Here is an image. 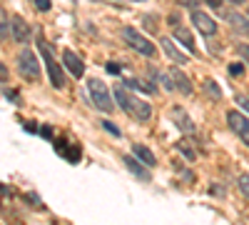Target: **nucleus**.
Segmentation results:
<instances>
[{
	"mask_svg": "<svg viewBox=\"0 0 249 225\" xmlns=\"http://www.w3.org/2000/svg\"><path fill=\"white\" fill-rule=\"evenodd\" d=\"M230 73H232V75H242V73H244V65H239V63H237V65H232V68H230Z\"/></svg>",
	"mask_w": 249,
	"mask_h": 225,
	"instance_id": "obj_28",
	"label": "nucleus"
},
{
	"mask_svg": "<svg viewBox=\"0 0 249 225\" xmlns=\"http://www.w3.org/2000/svg\"><path fill=\"white\" fill-rule=\"evenodd\" d=\"M105 70H107V73H112V75H117V73H120V65H117V63H107V65H105Z\"/></svg>",
	"mask_w": 249,
	"mask_h": 225,
	"instance_id": "obj_25",
	"label": "nucleus"
},
{
	"mask_svg": "<svg viewBox=\"0 0 249 225\" xmlns=\"http://www.w3.org/2000/svg\"><path fill=\"white\" fill-rule=\"evenodd\" d=\"M40 133H43V135H45V138H50V135H53V130H50V128H48V125H43V130H40Z\"/></svg>",
	"mask_w": 249,
	"mask_h": 225,
	"instance_id": "obj_32",
	"label": "nucleus"
},
{
	"mask_svg": "<svg viewBox=\"0 0 249 225\" xmlns=\"http://www.w3.org/2000/svg\"><path fill=\"white\" fill-rule=\"evenodd\" d=\"M192 23H195V28H197L202 35H207V38L217 33V23H214V20L207 15V13H202V10H195V13H192Z\"/></svg>",
	"mask_w": 249,
	"mask_h": 225,
	"instance_id": "obj_7",
	"label": "nucleus"
},
{
	"mask_svg": "<svg viewBox=\"0 0 249 225\" xmlns=\"http://www.w3.org/2000/svg\"><path fill=\"white\" fill-rule=\"evenodd\" d=\"M62 63H65V70H68L72 78H82V73H85L82 60H80L72 50H65V53H62Z\"/></svg>",
	"mask_w": 249,
	"mask_h": 225,
	"instance_id": "obj_8",
	"label": "nucleus"
},
{
	"mask_svg": "<svg viewBox=\"0 0 249 225\" xmlns=\"http://www.w3.org/2000/svg\"><path fill=\"white\" fill-rule=\"evenodd\" d=\"M13 38H15V43H28L30 40V28L23 18H13Z\"/></svg>",
	"mask_w": 249,
	"mask_h": 225,
	"instance_id": "obj_10",
	"label": "nucleus"
},
{
	"mask_svg": "<svg viewBox=\"0 0 249 225\" xmlns=\"http://www.w3.org/2000/svg\"><path fill=\"white\" fill-rule=\"evenodd\" d=\"M122 38H124V43H127L132 50H137L140 55H144V58H155V45H152L144 35H140L135 28H127V25H124V28H122Z\"/></svg>",
	"mask_w": 249,
	"mask_h": 225,
	"instance_id": "obj_5",
	"label": "nucleus"
},
{
	"mask_svg": "<svg viewBox=\"0 0 249 225\" xmlns=\"http://www.w3.org/2000/svg\"><path fill=\"white\" fill-rule=\"evenodd\" d=\"M172 118L177 120V128H179V130H184V133H195V123L190 120V115H187L182 108H175V110H172Z\"/></svg>",
	"mask_w": 249,
	"mask_h": 225,
	"instance_id": "obj_11",
	"label": "nucleus"
},
{
	"mask_svg": "<svg viewBox=\"0 0 249 225\" xmlns=\"http://www.w3.org/2000/svg\"><path fill=\"white\" fill-rule=\"evenodd\" d=\"M10 28H13V20H8V13L3 10V13H0V35H3V40H8Z\"/></svg>",
	"mask_w": 249,
	"mask_h": 225,
	"instance_id": "obj_19",
	"label": "nucleus"
},
{
	"mask_svg": "<svg viewBox=\"0 0 249 225\" xmlns=\"http://www.w3.org/2000/svg\"><path fill=\"white\" fill-rule=\"evenodd\" d=\"M177 148H179V153H182V155H184L187 160H190V163L195 160V150H192V148H187L184 143H177Z\"/></svg>",
	"mask_w": 249,
	"mask_h": 225,
	"instance_id": "obj_21",
	"label": "nucleus"
},
{
	"mask_svg": "<svg viewBox=\"0 0 249 225\" xmlns=\"http://www.w3.org/2000/svg\"><path fill=\"white\" fill-rule=\"evenodd\" d=\"M112 3H130V0H112ZM135 3H142V0H135Z\"/></svg>",
	"mask_w": 249,
	"mask_h": 225,
	"instance_id": "obj_33",
	"label": "nucleus"
},
{
	"mask_svg": "<svg viewBox=\"0 0 249 225\" xmlns=\"http://www.w3.org/2000/svg\"><path fill=\"white\" fill-rule=\"evenodd\" d=\"M177 3L184 8H197V0H177Z\"/></svg>",
	"mask_w": 249,
	"mask_h": 225,
	"instance_id": "obj_27",
	"label": "nucleus"
},
{
	"mask_svg": "<svg viewBox=\"0 0 249 225\" xmlns=\"http://www.w3.org/2000/svg\"><path fill=\"white\" fill-rule=\"evenodd\" d=\"M37 45H40V53H43V60H45V68H48V75H50L53 88L62 90V88H65V75H62L60 65L55 63V58H53V48H48V43H45L43 38L37 40Z\"/></svg>",
	"mask_w": 249,
	"mask_h": 225,
	"instance_id": "obj_3",
	"label": "nucleus"
},
{
	"mask_svg": "<svg viewBox=\"0 0 249 225\" xmlns=\"http://www.w3.org/2000/svg\"><path fill=\"white\" fill-rule=\"evenodd\" d=\"M237 185H239V193H242L244 198H249V175H242Z\"/></svg>",
	"mask_w": 249,
	"mask_h": 225,
	"instance_id": "obj_20",
	"label": "nucleus"
},
{
	"mask_svg": "<svg viewBox=\"0 0 249 225\" xmlns=\"http://www.w3.org/2000/svg\"><path fill=\"white\" fill-rule=\"evenodd\" d=\"M0 73H3V83H8V68H5V63L0 65Z\"/></svg>",
	"mask_w": 249,
	"mask_h": 225,
	"instance_id": "obj_30",
	"label": "nucleus"
},
{
	"mask_svg": "<svg viewBox=\"0 0 249 225\" xmlns=\"http://www.w3.org/2000/svg\"><path fill=\"white\" fill-rule=\"evenodd\" d=\"M88 93H90V100L95 103V108H97V110H102V113H112L115 103H112L110 90H107V85L102 83V80L90 78V83H88Z\"/></svg>",
	"mask_w": 249,
	"mask_h": 225,
	"instance_id": "obj_2",
	"label": "nucleus"
},
{
	"mask_svg": "<svg viewBox=\"0 0 249 225\" xmlns=\"http://www.w3.org/2000/svg\"><path fill=\"white\" fill-rule=\"evenodd\" d=\"M35 8H37V10H43V13L50 10V0H35Z\"/></svg>",
	"mask_w": 249,
	"mask_h": 225,
	"instance_id": "obj_24",
	"label": "nucleus"
},
{
	"mask_svg": "<svg viewBox=\"0 0 249 225\" xmlns=\"http://www.w3.org/2000/svg\"><path fill=\"white\" fill-rule=\"evenodd\" d=\"M95 3H100V0H95Z\"/></svg>",
	"mask_w": 249,
	"mask_h": 225,
	"instance_id": "obj_35",
	"label": "nucleus"
},
{
	"mask_svg": "<svg viewBox=\"0 0 249 225\" xmlns=\"http://www.w3.org/2000/svg\"><path fill=\"white\" fill-rule=\"evenodd\" d=\"M124 85L132 88V90H142V93H155L152 83H142V80H124Z\"/></svg>",
	"mask_w": 249,
	"mask_h": 225,
	"instance_id": "obj_17",
	"label": "nucleus"
},
{
	"mask_svg": "<svg viewBox=\"0 0 249 225\" xmlns=\"http://www.w3.org/2000/svg\"><path fill=\"white\" fill-rule=\"evenodd\" d=\"M160 43H162L164 55H167V58L172 60V63H177V65H184V63H187V55L177 50V45H175V40H172V38H162Z\"/></svg>",
	"mask_w": 249,
	"mask_h": 225,
	"instance_id": "obj_9",
	"label": "nucleus"
},
{
	"mask_svg": "<svg viewBox=\"0 0 249 225\" xmlns=\"http://www.w3.org/2000/svg\"><path fill=\"white\" fill-rule=\"evenodd\" d=\"M237 103H239V105H242V108H244V110L249 113V98H244V95H239V98H237Z\"/></svg>",
	"mask_w": 249,
	"mask_h": 225,
	"instance_id": "obj_26",
	"label": "nucleus"
},
{
	"mask_svg": "<svg viewBox=\"0 0 249 225\" xmlns=\"http://www.w3.org/2000/svg\"><path fill=\"white\" fill-rule=\"evenodd\" d=\"M204 93H207V95H212L214 100H222V90L217 88V83H214L212 78H207V80H204Z\"/></svg>",
	"mask_w": 249,
	"mask_h": 225,
	"instance_id": "obj_18",
	"label": "nucleus"
},
{
	"mask_svg": "<svg viewBox=\"0 0 249 225\" xmlns=\"http://www.w3.org/2000/svg\"><path fill=\"white\" fill-rule=\"evenodd\" d=\"M230 3H234V5H242V3H244V0H230Z\"/></svg>",
	"mask_w": 249,
	"mask_h": 225,
	"instance_id": "obj_34",
	"label": "nucleus"
},
{
	"mask_svg": "<svg viewBox=\"0 0 249 225\" xmlns=\"http://www.w3.org/2000/svg\"><path fill=\"white\" fill-rule=\"evenodd\" d=\"M227 123H230V128L249 145V118L237 113V110H230V113H227Z\"/></svg>",
	"mask_w": 249,
	"mask_h": 225,
	"instance_id": "obj_6",
	"label": "nucleus"
},
{
	"mask_svg": "<svg viewBox=\"0 0 249 225\" xmlns=\"http://www.w3.org/2000/svg\"><path fill=\"white\" fill-rule=\"evenodd\" d=\"M237 50H239V55L244 58V63L249 65V45H247V43H242V45H237Z\"/></svg>",
	"mask_w": 249,
	"mask_h": 225,
	"instance_id": "obj_23",
	"label": "nucleus"
},
{
	"mask_svg": "<svg viewBox=\"0 0 249 225\" xmlns=\"http://www.w3.org/2000/svg\"><path fill=\"white\" fill-rule=\"evenodd\" d=\"M204 3L210 5V8H222V3H224V0H204Z\"/></svg>",
	"mask_w": 249,
	"mask_h": 225,
	"instance_id": "obj_29",
	"label": "nucleus"
},
{
	"mask_svg": "<svg viewBox=\"0 0 249 225\" xmlns=\"http://www.w3.org/2000/svg\"><path fill=\"white\" fill-rule=\"evenodd\" d=\"M132 150H135V155H137V158H140V160H142L147 168H152L155 163H157V160H155V155L150 153V148H144L142 143H135V145H132Z\"/></svg>",
	"mask_w": 249,
	"mask_h": 225,
	"instance_id": "obj_15",
	"label": "nucleus"
},
{
	"mask_svg": "<svg viewBox=\"0 0 249 225\" xmlns=\"http://www.w3.org/2000/svg\"><path fill=\"white\" fill-rule=\"evenodd\" d=\"M5 98H8V100H18V93H13V90H5Z\"/></svg>",
	"mask_w": 249,
	"mask_h": 225,
	"instance_id": "obj_31",
	"label": "nucleus"
},
{
	"mask_svg": "<svg viewBox=\"0 0 249 225\" xmlns=\"http://www.w3.org/2000/svg\"><path fill=\"white\" fill-rule=\"evenodd\" d=\"M227 23H230L237 33L249 35V23H247V18H244V15H239V13H227Z\"/></svg>",
	"mask_w": 249,
	"mask_h": 225,
	"instance_id": "obj_12",
	"label": "nucleus"
},
{
	"mask_svg": "<svg viewBox=\"0 0 249 225\" xmlns=\"http://www.w3.org/2000/svg\"><path fill=\"white\" fill-rule=\"evenodd\" d=\"M175 38H177L190 53H195V38H192V33L187 30V28H179V25H177V28H175Z\"/></svg>",
	"mask_w": 249,
	"mask_h": 225,
	"instance_id": "obj_14",
	"label": "nucleus"
},
{
	"mask_svg": "<svg viewBox=\"0 0 249 225\" xmlns=\"http://www.w3.org/2000/svg\"><path fill=\"white\" fill-rule=\"evenodd\" d=\"M18 70H20V75H23L25 80H33V83L40 80V63H37V55L30 48L20 50V55H18Z\"/></svg>",
	"mask_w": 249,
	"mask_h": 225,
	"instance_id": "obj_4",
	"label": "nucleus"
},
{
	"mask_svg": "<svg viewBox=\"0 0 249 225\" xmlns=\"http://www.w3.org/2000/svg\"><path fill=\"white\" fill-rule=\"evenodd\" d=\"M102 128H105L107 133H112L115 138H120V128H117V125H112V123H110V120H102Z\"/></svg>",
	"mask_w": 249,
	"mask_h": 225,
	"instance_id": "obj_22",
	"label": "nucleus"
},
{
	"mask_svg": "<svg viewBox=\"0 0 249 225\" xmlns=\"http://www.w3.org/2000/svg\"><path fill=\"white\" fill-rule=\"evenodd\" d=\"M170 75H172L175 88H177L179 93H184V95H190V93H192V83L187 80V75H184V73H179V70L175 68V70H170Z\"/></svg>",
	"mask_w": 249,
	"mask_h": 225,
	"instance_id": "obj_13",
	"label": "nucleus"
},
{
	"mask_svg": "<svg viewBox=\"0 0 249 225\" xmlns=\"http://www.w3.org/2000/svg\"><path fill=\"white\" fill-rule=\"evenodd\" d=\"M124 165H127V170H130L132 175H137L140 180H150V173L144 170V168L140 165V163H137L135 158H130V155H124Z\"/></svg>",
	"mask_w": 249,
	"mask_h": 225,
	"instance_id": "obj_16",
	"label": "nucleus"
},
{
	"mask_svg": "<svg viewBox=\"0 0 249 225\" xmlns=\"http://www.w3.org/2000/svg\"><path fill=\"white\" fill-rule=\"evenodd\" d=\"M115 100L120 103V108H122L124 113L132 115V118L140 120V123H147V120L152 118V108H150V103H144V100H140L137 95L127 93L122 85L115 88Z\"/></svg>",
	"mask_w": 249,
	"mask_h": 225,
	"instance_id": "obj_1",
	"label": "nucleus"
}]
</instances>
